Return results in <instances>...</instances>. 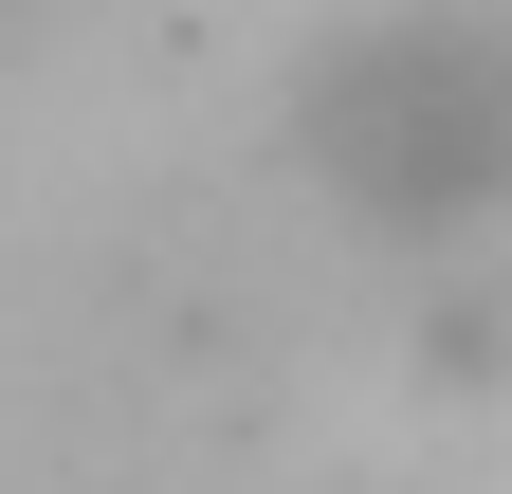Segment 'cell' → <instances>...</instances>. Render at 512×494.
<instances>
[{"label": "cell", "mask_w": 512, "mask_h": 494, "mask_svg": "<svg viewBox=\"0 0 512 494\" xmlns=\"http://www.w3.org/2000/svg\"><path fill=\"white\" fill-rule=\"evenodd\" d=\"M311 165L348 183L366 220H494L512 202V37L494 19H384L311 74Z\"/></svg>", "instance_id": "obj_1"}]
</instances>
